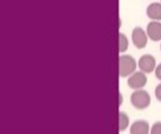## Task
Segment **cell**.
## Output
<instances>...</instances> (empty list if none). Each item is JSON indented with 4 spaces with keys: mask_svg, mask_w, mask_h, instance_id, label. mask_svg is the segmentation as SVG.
Returning <instances> with one entry per match:
<instances>
[{
    "mask_svg": "<svg viewBox=\"0 0 161 134\" xmlns=\"http://www.w3.org/2000/svg\"><path fill=\"white\" fill-rule=\"evenodd\" d=\"M137 69V62L135 58L128 54H124L119 57V75L125 78L135 72Z\"/></svg>",
    "mask_w": 161,
    "mask_h": 134,
    "instance_id": "6da1fadb",
    "label": "cell"
},
{
    "mask_svg": "<svg viewBox=\"0 0 161 134\" xmlns=\"http://www.w3.org/2000/svg\"><path fill=\"white\" fill-rule=\"evenodd\" d=\"M130 101L132 105L138 110H144L149 107L151 103V97L145 90L138 89L131 94Z\"/></svg>",
    "mask_w": 161,
    "mask_h": 134,
    "instance_id": "7a4b0ae2",
    "label": "cell"
},
{
    "mask_svg": "<svg viewBox=\"0 0 161 134\" xmlns=\"http://www.w3.org/2000/svg\"><path fill=\"white\" fill-rule=\"evenodd\" d=\"M147 76L143 71H137L129 75L127 80V85L131 89L138 90L144 87L147 84Z\"/></svg>",
    "mask_w": 161,
    "mask_h": 134,
    "instance_id": "3957f363",
    "label": "cell"
},
{
    "mask_svg": "<svg viewBox=\"0 0 161 134\" xmlns=\"http://www.w3.org/2000/svg\"><path fill=\"white\" fill-rule=\"evenodd\" d=\"M132 41L138 49H143L147 45L148 36L142 27H135L132 32Z\"/></svg>",
    "mask_w": 161,
    "mask_h": 134,
    "instance_id": "277c9868",
    "label": "cell"
},
{
    "mask_svg": "<svg viewBox=\"0 0 161 134\" xmlns=\"http://www.w3.org/2000/svg\"><path fill=\"white\" fill-rule=\"evenodd\" d=\"M139 69L146 74L152 73L156 69V59L151 54H144L139 59Z\"/></svg>",
    "mask_w": 161,
    "mask_h": 134,
    "instance_id": "5b68a950",
    "label": "cell"
},
{
    "mask_svg": "<svg viewBox=\"0 0 161 134\" xmlns=\"http://www.w3.org/2000/svg\"><path fill=\"white\" fill-rule=\"evenodd\" d=\"M146 33L148 38L153 41L161 40V23L158 21H152L148 23Z\"/></svg>",
    "mask_w": 161,
    "mask_h": 134,
    "instance_id": "8992f818",
    "label": "cell"
},
{
    "mask_svg": "<svg viewBox=\"0 0 161 134\" xmlns=\"http://www.w3.org/2000/svg\"><path fill=\"white\" fill-rule=\"evenodd\" d=\"M150 131L149 123L145 120L135 121L131 127L129 132L131 134H148Z\"/></svg>",
    "mask_w": 161,
    "mask_h": 134,
    "instance_id": "52a82bcc",
    "label": "cell"
},
{
    "mask_svg": "<svg viewBox=\"0 0 161 134\" xmlns=\"http://www.w3.org/2000/svg\"><path fill=\"white\" fill-rule=\"evenodd\" d=\"M147 16L153 21H161V3H152L146 9Z\"/></svg>",
    "mask_w": 161,
    "mask_h": 134,
    "instance_id": "ba28073f",
    "label": "cell"
},
{
    "mask_svg": "<svg viewBox=\"0 0 161 134\" xmlns=\"http://www.w3.org/2000/svg\"><path fill=\"white\" fill-rule=\"evenodd\" d=\"M129 126V117L125 112L119 113V131L122 132Z\"/></svg>",
    "mask_w": 161,
    "mask_h": 134,
    "instance_id": "9c48e42d",
    "label": "cell"
},
{
    "mask_svg": "<svg viewBox=\"0 0 161 134\" xmlns=\"http://www.w3.org/2000/svg\"><path fill=\"white\" fill-rule=\"evenodd\" d=\"M128 46H129V41L127 37L123 33H119V52L120 53L126 52Z\"/></svg>",
    "mask_w": 161,
    "mask_h": 134,
    "instance_id": "30bf717a",
    "label": "cell"
},
{
    "mask_svg": "<svg viewBox=\"0 0 161 134\" xmlns=\"http://www.w3.org/2000/svg\"><path fill=\"white\" fill-rule=\"evenodd\" d=\"M152 134H161V122H156L153 126H152V129H151V131Z\"/></svg>",
    "mask_w": 161,
    "mask_h": 134,
    "instance_id": "8fae6325",
    "label": "cell"
},
{
    "mask_svg": "<svg viewBox=\"0 0 161 134\" xmlns=\"http://www.w3.org/2000/svg\"><path fill=\"white\" fill-rule=\"evenodd\" d=\"M155 95H156V98L158 99V100L161 102V84H159V85L156 87Z\"/></svg>",
    "mask_w": 161,
    "mask_h": 134,
    "instance_id": "7c38bea8",
    "label": "cell"
},
{
    "mask_svg": "<svg viewBox=\"0 0 161 134\" xmlns=\"http://www.w3.org/2000/svg\"><path fill=\"white\" fill-rule=\"evenodd\" d=\"M155 73H156V77L161 81V63L155 69Z\"/></svg>",
    "mask_w": 161,
    "mask_h": 134,
    "instance_id": "4fadbf2b",
    "label": "cell"
},
{
    "mask_svg": "<svg viewBox=\"0 0 161 134\" xmlns=\"http://www.w3.org/2000/svg\"><path fill=\"white\" fill-rule=\"evenodd\" d=\"M160 50H161V45H160Z\"/></svg>",
    "mask_w": 161,
    "mask_h": 134,
    "instance_id": "5bb4252c",
    "label": "cell"
}]
</instances>
